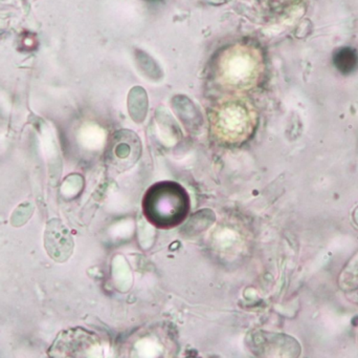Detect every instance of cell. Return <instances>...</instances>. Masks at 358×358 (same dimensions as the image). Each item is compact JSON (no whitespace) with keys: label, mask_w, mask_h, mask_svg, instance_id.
<instances>
[{"label":"cell","mask_w":358,"mask_h":358,"mask_svg":"<svg viewBox=\"0 0 358 358\" xmlns=\"http://www.w3.org/2000/svg\"><path fill=\"white\" fill-rule=\"evenodd\" d=\"M44 243L48 256L55 262H65L73 254V237L69 229L58 219L50 221L46 225Z\"/></svg>","instance_id":"5"},{"label":"cell","mask_w":358,"mask_h":358,"mask_svg":"<svg viewBox=\"0 0 358 358\" xmlns=\"http://www.w3.org/2000/svg\"><path fill=\"white\" fill-rule=\"evenodd\" d=\"M334 67L343 75L348 76L358 69V53L349 46L338 48L334 55Z\"/></svg>","instance_id":"7"},{"label":"cell","mask_w":358,"mask_h":358,"mask_svg":"<svg viewBox=\"0 0 358 358\" xmlns=\"http://www.w3.org/2000/svg\"><path fill=\"white\" fill-rule=\"evenodd\" d=\"M141 153V143L138 137L132 132H119L111 143L110 161L121 168H128L136 163Z\"/></svg>","instance_id":"6"},{"label":"cell","mask_w":358,"mask_h":358,"mask_svg":"<svg viewBox=\"0 0 358 358\" xmlns=\"http://www.w3.org/2000/svg\"><path fill=\"white\" fill-rule=\"evenodd\" d=\"M102 342L94 332L83 328L65 330L57 336L48 349L50 357H102Z\"/></svg>","instance_id":"3"},{"label":"cell","mask_w":358,"mask_h":358,"mask_svg":"<svg viewBox=\"0 0 358 358\" xmlns=\"http://www.w3.org/2000/svg\"><path fill=\"white\" fill-rule=\"evenodd\" d=\"M143 208L151 224L159 228H174L187 218L189 208V195L178 183L165 181L148 189Z\"/></svg>","instance_id":"1"},{"label":"cell","mask_w":358,"mask_h":358,"mask_svg":"<svg viewBox=\"0 0 358 358\" xmlns=\"http://www.w3.org/2000/svg\"><path fill=\"white\" fill-rule=\"evenodd\" d=\"M229 53V75L225 76V79L238 86L248 85L258 71L257 55L245 46H236Z\"/></svg>","instance_id":"4"},{"label":"cell","mask_w":358,"mask_h":358,"mask_svg":"<svg viewBox=\"0 0 358 358\" xmlns=\"http://www.w3.org/2000/svg\"><path fill=\"white\" fill-rule=\"evenodd\" d=\"M254 116L243 102L223 103L213 118L215 132L219 138L236 143L245 140L254 128Z\"/></svg>","instance_id":"2"}]
</instances>
